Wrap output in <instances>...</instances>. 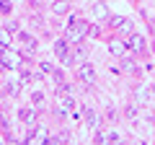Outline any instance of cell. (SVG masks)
I'll return each instance as SVG.
<instances>
[{
    "label": "cell",
    "instance_id": "cell-1",
    "mask_svg": "<svg viewBox=\"0 0 155 145\" xmlns=\"http://www.w3.org/2000/svg\"><path fill=\"white\" fill-rule=\"evenodd\" d=\"M85 31H88V21H83L78 16H70V21H67V36L70 39H80Z\"/></svg>",
    "mask_w": 155,
    "mask_h": 145
},
{
    "label": "cell",
    "instance_id": "cell-2",
    "mask_svg": "<svg viewBox=\"0 0 155 145\" xmlns=\"http://www.w3.org/2000/svg\"><path fill=\"white\" fill-rule=\"evenodd\" d=\"M78 78L83 80L85 86H93L96 80H98V72H96V67H93V62H80V67H78Z\"/></svg>",
    "mask_w": 155,
    "mask_h": 145
},
{
    "label": "cell",
    "instance_id": "cell-3",
    "mask_svg": "<svg viewBox=\"0 0 155 145\" xmlns=\"http://www.w3.org/2000/svg\"><path fill=\"white\" fill-rule=\"evenodd\" d=\"M0 65L8 67V70H16L18 67V57L11 52V47H0Z\"/></svg>",
    "mask_w": 155,
    "mask_h": 145
},
{
    "label": "cell",
    "instance_id": "cell-4",
    "mask_svg": "<svg viewBox=\"0 0 155 145\" xmlns=\"http://www.w3.org/2000/svg\"><path fill=\"white\" fill-rule=\"evenodd\" d=\"M127 49L129 52H145V36H140V34H132L129 36V42H127Z\"/></svg>",
    "mask_w": 155,
    "mask_h": 145
},
{
    "label": "cell",
    "instance_id": "cell-5",
    "mask_svg": "<svg viewBox=\"0 0 155 145\" xmlns=\"http://www.w3.org/2000/svg\"><path fill=\"white\" fill-rule=\"evenodd\" d=\"M54 55L60 62H70V55H67V42L65 39H57L54 42Z\"/></svg>",
    "mask_w": 155,
    "mask_h": 145
},
{
    "label": "cell",
    "instance_id": "cell-6",
    "mask_svg": "<svg viewBox=\"0 0 155 145\" xmlns=\"http://www.w3.org/2000/svg\"><path fill=\"white\" fill-rule=\"evenodd\" d=\"M52 13H54V16L70 13V3H67V0H54V3H52Z\"/></svg>",
    "mask_w": 155,
    "mask_h": 145
},
{
    "label": "cell",
    "instance_id": "cell-7",
    "mask_svg": "<svg viewBox=\"0 0 155 145\" xmlns=\"http://www.w3.org/2000/svg\"><path fill=\"white\" fill-rule=\"evenodd\" d=\"M111 26L119 29V31H132V23H129L127 18H122V16H114V18H111Z\"/></svg>",
    "mask_w": 155,
    "mask_h": 145
},
{
    "label": "cell",
    "instance_id": "cell-8",
    "mask_svg": "<svg viewBox=\"0 0 155 145\" xmlns=\"http://www.w3.org/2000/svg\"><path fill=\"white\" fill-rule=\"evenodd\" d=\"M109 49H111V55H114V57H122L124 52H127V44H124V42H119V39H114V42L109 44Z\"/></svg>",
    "mask_w": 155,
    "mask_h": 145
},
{
    "label": "cell",
    "instance_id": "cell-9",
    "mask_svg": "<svg viewBox=\"0 0 155 145\" xmlns=\"http://www.w3.org/2000/svg\"><path fill=\"white\" fill-rule=\"evenodd\" d=\"M85 124H88V127H98V117H96V112L93 109H91V106H85Z\"/></svg>",
    "mask_w": 155,
    "mask_h": 145
},
{
    "label": "cell",
    "instance_id": "cell-10",
    "mask_svg": "<svg viewBox=\"0 0 155 145\" xmlns=\"http://www.w3.org/2000/svg\"><path fill=\"white\" fill-rule=\"evenodd\" d=\"M0 47H11V29L0 26Z\"/></svg>",
    "mask_w": 155,
    "mask_h": 145
},
{
    "label": "cell",
    "instance_id": "cell-11",
    "mask_svg": "<svg viewBox=\"0 0 155 145\" xmlns=\"http://www.w3.org/2000/svg\"><path fill=\"white\" fill-rule=\"evenodd\" d=\"M21 42L26 44V49H28V52L36 47V39H34V36H28V34H21Z\"/></svg>",
    "mask_w": 155,
    "mask_h": 145
},
{
    "label": "cell",
    "instance_id": "cell-12",
    "mask_svg": "<svg viewBox=\"0 0 155 145\" xmlns=\"http://www.w3.org/2000/svg\"><path fill=\"white\" fill-rule=\"evenodd\" d=\"M91 16H106V8L101 5V3H93V5H91Z\"/></svg>",
    "mask_w": 155,
    "mask_h": 145
},
{
    "label": "cell",
    "instance_id": "cell-13",
    "mask_svg": "<svg viewBox=\"0 0 155 145\" xmlns=\"http://www.w3.org/2000/svg\"><path fill=\"white\" fill-rule=\"evenodd\" d=\"M31 104H34V106L44 104V93H41V91H34V93H31Z\"/></svg>",
    "mask_w": 155,
    "mask_h": 145
},
{
    "label": "cell",
    "instance_id": "cell-14",
    "mask_svg": "<svg viewBox=\"0 0 155 145\" xmlns=\"http://www.w3.org/2000/svg\"><path fill=\"white\" fill-rule=\"evenodd\" d=\"M60 109H62V112H75V101H72V99H65Z\"/></svg>",
    "mask_w": 155,
    "mask_h": 145
},
{
    "label": "cell",
    "instance_id": "cell-15",
    "mask_svg": "<svg viewBox=\"0 0 155 145\" xmlns=\"http://www.w3.org/2000/svg\"><path fill=\"white\" fill-rule=\"evenodd\" d=\"M93 143H96V145L106 143V132H101V130H96V135H93Z\"/></svg>",
    "mask_w": 155,
    "mask_h": 145
},
{
    "label": "cell",
    "instance_id": "cell-16",
    "mask_svg": "<svg viewBox=\"0 0 155 145\" xmlns=\"http://www.w3.org/2000/svg\"><path fill=\"white\" fill-rule=\"evenodd\" d=\"M116 140H119V132L116 130H109L106 132V143H116Z\"/></svg>",
    "mask_w": 155,
    "mask_h": 145
},
{
    "label": "cell",
    "instance_id": "cell-17",
    "mask_svg": "<svg viewBox=\"0 0 155 145\" xmlns=\"http://www.w3.org/2000/svg\"><path fill=\"white\" fill-rule=\"evenodd\" d=\"M18 117H21L23 122H28V119H31V112H28V109H21V112H18Z\"/></svg>",
    "mask_w": 155,
    "mask_h": 145
},
{
    "label": "cell",
    "instance_id": "cell-18",
    "mask_svg": "<svg viewBox=\"0 0 155 145\" xmlns=\"http://www.w3.org/2000/svg\"><path fill=\"white\" fill-rule=\"evenodd\" d=\"M0 11H3V13H11V3H8V0H3V3H0Z\"/></svg>",
    "mask_w": 155,
    "mask_h": 145
},
{
    "label": "cell",
    "instance_id": "cell-19",
    "mask_svg": "<svg viewBox=\"0 0 155 145\" xmlns=\"http://www.w3.org/2000/svg\"><path fill=\"white\" fill-rule=\"evenodd\" d=\"M18 91H21V86H18V83H16V86H13V83L8 86V93H16V96H18Z\"/></svg>",
    "mask_w": 155,
    "mask_h": 145
},
{
    "label": "cell",
    "instance_id": "cell-20",
    "mask_svg": "<svg viewBox=\"0 0 155 145\" xmlns=\"http://www.w3.org/2000/svg\"><path fill=\"white\" fill-rule=\"evenodd\" d=\"M83 57H85V49H83V47H80V49H75V60H83Z\"/></svg>",
    "mask_w": 155,
    "mask_h": 145
},
{
    "label": "cell",
    "instance_id": "cell-21",
    "mask_svg": "<svg viewBox=\"0 0 155 145\" xmlns=\"http://www.w3.org/2000/svg\"><path fill=\"white\" fill-rule=\"evenodd\" d=\"M41 70H44V72H54V67H52L49 62H41Z\"/></svg>",
    "mask_w": 155,
    "mask_h": 145
}]
</instances>
